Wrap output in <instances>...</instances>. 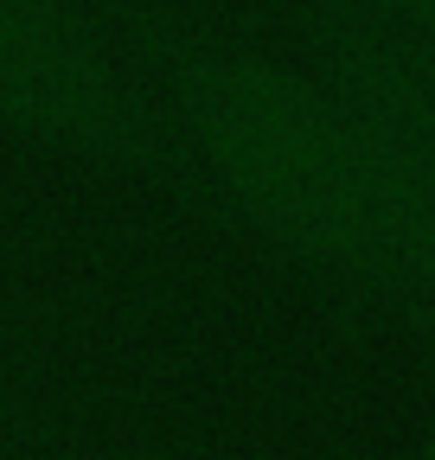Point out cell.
Listing matches in <instances>:
<instances>
[{"mask_svg": "<svg viewBox=\"0 0 435 460\" xmlns=\"http://www.w3.org/2000/svg\"><path fill=\"white\" fill-rule=\"evenodd\" d=\"M135 71L186 154L192 192L231 205L276 243L365 269L385 256L340 109L282 65L167 20H135Z\"/></svg>", "mask_w": 435, "mask_h": 460, "instance_id": "1", "label": "cell"}, {"mask_svg": "<svg viewBox=\"0 0 435 460\" xmlns=\"http://www.w3.org/2000/svg\"><path fill=\"white\" fill-rule=\"evenodd\" d=\"M0 128L192 192L154 90L77 0H0Z\"/></svg>", "mask_w": 435, "mask_h": 460, "instance_id": "2", "label": "cell"}, {"mask_svg": "<svg viewBox=\"0 0 435 460\" xmlns=\"http://www.w3.org/2000/svg\"><path fill=\"white\" fill-rule=\"evenodd\" d=\"M109 7H122V20L135 26V20H160V7H167V0H109Z\"/></svg>", "mask_w": 435, "mask_h": 460, "instance_id": "3", "label": "cell"}, {"mask_svg": "<svg viewBox=\"0 0 435 460\" xmlns=\"http://www.w3.org/2000/svg\"><path fill=\"white\" fill-rule=\"evenodd\" d=\"M429 460H435V454H429Z\"/></svg>", "mask_w": 435, "mask_h": 460, "instance_id": "4", "label": "cell"}]
</instances>
